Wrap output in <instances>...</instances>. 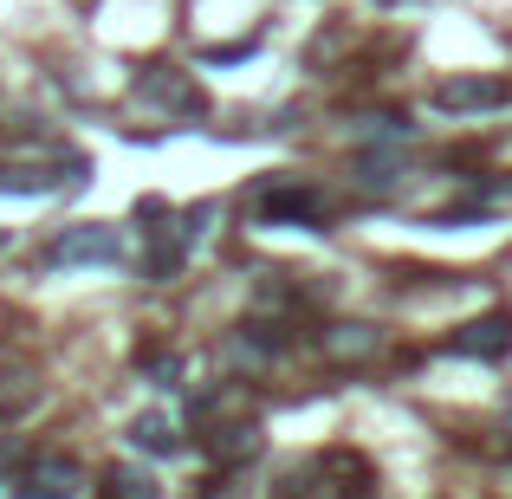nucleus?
<instances>
[{"instance_id": "nucleus-1", "label": "nucleus", "mask_w": 512, "mask_h": 499, "mask_svg": "<svg viewBox=\"0 0 512 499\" xmlns=\"http://www.w3.org/2000/svg\"><path fill=\"white\" fill-rule=\"evenodd\" d=\"M124 260V240L117 227L104 221H78V227H59L46 240V266H117Z\"/></svg>"}, {"instance_id": "nucleus-2", "label": "nucleus", "mask_w": 512, "mask_h": 499, "mask_svg": "<svg viewBox=\"0 0 512 499\" xmlns=\"http://www.w3.org/2000/svg\"><path fill=\"white\" fill-rule=\"evenodd\" d=\"M137 98L156 104V111H175V117H201V111H208L201 85L188 72H175V65H143V72H137Z\"/></svg>"}, {"instance_id": "nucleus-3", "label": "nucleus", "mask_w": 512, "mask_h": 499, "mask_svg": "<svg viewBox=\"0 0 512 499\" xmlns=\"http://www.w3.org/2000/svg\"><path fill=\"white\" fill-rule=\"evenodd\" d=\"M454 350H461V357H480V363L506 357L512 350V312H480L474 325L454 331Z\"/></svg>"}, {"instance_id": "nucleus-4", "label": "nucleus", "mask_w": 512, "mask_h": 499, "mask_svg": "<svg viewBox=\"0 0 512 499\" xmlns=\"http://www.w3.org/2000/svg\"><path fill=\"white\" fill-rule=\"evenodd\" d=\"M493 104H506V85L500 78H448V85H435V111H493Z\"/></svg>"}, {"instance_id": "nucleus-5", "label": "nucleus", "mask_w": 512, "mask_h": 499, "mask_svg": "<svg viewBox=\"0 0 512 499\" xmlns=\"http://www.w3.org/2000/svg\"><path fill=\"white\" fill-rule=\"evenodd\" d=\"M312 214H318V188H305V182H266L260 188V221L286 227V221H312Z\"/></svg>"}, {"instance_id": "nucleus-6", "label": "nucleus", "mask_w": 512, "mask_h": 499, "mask_svg": "<svg viewBox=\"0 0 512 499\" xmlns=\"http://www.w3.org/2000/svg\"><path fill=\"white\" fill-rule=\"evenodd\" d=\"M325 350H331L338 363H370L376 350H383V331L363 325V318H350V325H331V331H325Z\"/></svg>"}, {"instance_id": "nucleus-7", "label": "nucleus", "mask_w": 512, "mask_h": 499, "mask_svg": "<svg viewBox=\"0 0 512 499\" xmlns=\"http://www.w3.org/2000/svg\"><path fill=\"white\" fill-rule=\"evenodd\" d=\"M260 422H227V428H208V454L214 461H253L260 454Z\"/></svg>"}, {"instance_id": "nucleus-8", "label": "nucleus", "mask_w": 512, "mask_h": 499, "mask_svg": "<svg viewBox=\"0 0 512 499\" xmlns=\"http://www.w3.org/2000/svg\"><path fill=\"white\" fill-rule=\"evenodd\" d=\"M163 487H156V474L150 467H137V461H117L111 474H104V499H156Z\"/></svg>"}, {"instance_id": "nucleus-9", "label": "nucleus", "mask_w": 512, "mask_h": 499, "mask_svg": "<svg viewBox=\"0 0 512 499\" xmlns=\"http://www.w3.org/2000/svg\"><path fill=\"white\" fill-rule=\"evenodd\" d=\"M130 448H143V454H175V448H182V435L169 428V415H137V422H130Z\"/></svg>"}, {"instance_id": "nucleus-10", "label": "nucleus", "mask_w": 512, "mask_h": 499, "mask_svg": "<svg viewBox=\"0 0 512 499\" xmlns=\"http://www.w3.org/2000/svg\"><path fill=\"white\" fill-rule=\"evenodd\" d=\"M33 487H46V493H78V461L72 454H39L33 461Z\"/></svg>"}, {"instance_id": "nucleus-11", "label": "nucleus", "mask_w": 512, "mask_h": 499, "mask_svg": "<svg viewBox=\"0 0 512 499\" xmlns=\"http://www.w3.org/2000/svg\"><path fill=\"white\" fill-rule=\"evenodd\" d=\"M137 370L150 376V383H175V376H182V357H175V350H137Z\"/></svg>"}, {"instance_id": "nucleus-12", "label": "nucleus", "mask_w": 512, "mask_h": 499, "mask_svg": "<svg viewBox=\"0 0 512 499\" xmlns=\"http://www.w3.org/2000/svg\"><path fill=\"white\" fill-rule=\"evenodd\" d=\"M357 137H363V143H409V137H415V124H409V117H370Z\"/></svg>"}, {"instance_id": "nucleus-13", "label": "nucleus", "mask_w": 512, "mask_h": 499, "mask_svg": "<svg viewBox=\"0 0 512 499\" xmlns=\"http://www.w3.org/2000/svg\"><path fill=\"white\" fill-rule=\"evenodd\" d=\"M33 396H39V389H33V383H26V376H0V409H7V415H20V409H33Z\"/></svg>"}, {"instance_id": "nucleus-14", "label": "nucleus", "mask_w": 512, "mask_h": 499, "mask_svg": "<svg viewBox=\"0 0 512 499\" xmlns=\"http://www.w3.org/2000/svg\"><path fill=\"white\" fill-rule=\"evenodd\" d=\"M253 46H260V39H234V46H214V52H208V65H227V59H247Z\"/></svg>"}, {"instance_id": "nucleus-15", "label": "nucleus", "mask_w": 512, "mask_h": 499, "mask_svg": "<svg viewBox=\"0 0 512 499\" xmlns=\"http://www.w3.org/2000/svg\"><path fill=\"white\" fill-rule=\"evenodd\" d=\"M0 499H59V493H46V487H33V480H26V487H13V493H0Z\"/></svg>"}, {"instance_id": "nucleus-16", "label": "nucleus", "mask_w": 512, "mask_h": 499, "mask_svg": "<svg viewBox=\"0 0 512 499\" xmlns=\"http://www.w3.org/2000/svg\"><path fill=\"white\" fill-rule=\"evenodd\" d=\"M208 499H247V487H214Z\"/></svg>"}, {"instance_id": "nucleus-17", "label": "nucleus", "mask_w": 512, "mask_h": 499, "mask_svg": "<svg viewBox=\"0 0 512 499\" xmlns=\"http://www.w3.org/2000/svg\"><path fill=\"white\" fill-rule=\"evenodd\" d=\"M344 499H376V493H370V487H350V493H344Z\"/></svg>"}, {"instance_id": "nucleus-18", "label": "nucleus", "mask_w": 512, "mask_h": 499, "mask_svg": "<svg viewBox=\"0 0 512 499\" xmlns=\"http://www.w3.org/2000/svg\"><path fill=\"white\" fill-rule=\"evenodd\" d=\"M286 499H292V493H286Z\"/></svg>"}]
</instances>
